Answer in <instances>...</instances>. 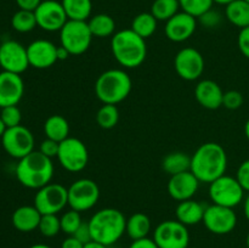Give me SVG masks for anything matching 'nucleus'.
Returning <instances> with one entry per match:
<instances>
[{
	"mask_svg": "<svg viewBox=\"0 0 249 248\" xmlns=\"http://www.w3.org/2000/svg\"><path fill=\"white\" fill-rule=\"evenodd\" d=\"M0 67L6 72L22 74L29 67L27 48L16 40H6L0 45Z\"/></svg>",
	"mask_w": 249,
	"mask_h": 248,
	"instance_id": "nucleus-16",
	"label": "nucleus"
},
{
	"mask_svg": "<svg viewBox=\"0 0 249 248\" xmlns=\"http://www.w3.org/2000/svg\"><path fill=\"white\" fill-rule=\"evenodd\" d=\"M151 228V219L145 213H134L126 219L125 232L133 241L148 237Z\"/></svg>",
	"mask_w": 249,
	"mask_h": 248,
	"instance_id": "nucleus-24",
	"label": "nucleus"
},
{
	"mask_svg": "<svg viewBox=\"0 0 249 248\" xmlns=\"http://www.w3.org/2000/svg\"><path fill=\"white\" fill-rule=\"evenodd\" d=\"M99 198V185L91 179H78L68 187V206L79 213L94 208Z\"/></svg>",
	"mask_w": 249,
	"mask_h": 248,
	"instance_id": "nucleus-10",
	"label": "nucleus"
},
{
	"mask_svg": "<svg viewBox=\"0 0 249 248\" xmlns=\"http://www.w3.org/2000/svg\"><path fill=\"white\" fill-rule=\"evenodd\" d=\"M44 134L48 139L61 142L70 136V123L63 116L53 114L44 123Z\"/></svg>",
	"mask_w": 249,
	"mask_h": 248,
	"instance_id": "nucleus-25",
	"label": "nucleus"
},
{
	"mask_svg": "<svg viewBox=\"0 0 249 248\" xmlns=\"http://www.w3.org/2000/svg\"><path fill=\"white\" fill-rule=\"evenodd\" d=\"M34 136L28 128L23 125L6 128L1 136V143L5 152L16 159L26 157L34 151Z\"/></svg>",
	"mask_w": 249,
	"mask_h": 248,
	"instance_id": "nucleus-12",
	"label": "nucleus"
},
{
	"mask_svg": "<svg viewBox=\"0 0 249 248\" xmlns=\"http://www.w3.org/2000/svg\"><path fill=\"white\" fill-rule=\"evenodd\" d=\"M236 179L241 184L246 192H249V159H246L245 162L241 163V165L237 169Z\"/></svg>",
	"mask_w": 249,
	"mask_h": 248,
	"instance_id": "nucleus-41",
	"label": "nucleus"
},
{
	"mask_svg": "<svg viewBox=\"0 0 249 248\" xmlns=\"http://www.w3.org/2000/svg\"><path fill=\"white\" fill-rule=\"evenodd\" d=\"M68 19L87 21L91 16V0H62L61 1Z\"/></svg>",
	"mask_w": 249,
	"mask_h": 248,
	"instance_id": "nucleus-29",
	"label": "nucleus"
},
{
	"mask_svg": "<svg viewBox=\"0 0 249 248\" xmlns=\"http://www.w3.org/2000/svg\"><path fill=\"white\" fill-rule=\"evenodd\" d=\"M162 168L165 173L172 175L189 172L191 169V157L180 151L170 152L163 158Z\"/></svg>",
	"mask_w": 249,
	"mask_h": 248,
	"instance_id": "nucleus-27",
	"label": "nucleus"
},
{
	"mask_svg": "<svg viewBox=\"0 0 249 248\" xmlns=\"http://www.w3.org/2000/svg\"><path fill=\"white\" fill-rule=\"evenodd\" d=\"M195 96L197 102L207 109H216L223 106L224 91L214 80H201L195 88Z\"/></svg>",
	"mask_w": 249,
	"mask_h": 248,
	"instance_id": "nucleus-21",
	"label": "nucleus"
},
{
	"mask_svg": "<svg viewBox=\"0 0 249 248\" xmlns=\"http://www.w3.org/2000/svg\"><path fill=\"white\" fill-rule=\"evenodd\" d=\"M89 228L92 241L109 246L114 245L125 233L126 218L116 208H104L97 211L89 219Z\"/></svg>",
	"mask_w": 249,
	"mask_h": 248,
	"instance_id": "nucleus-4",
	"label": "nucleus"
},
{
	"mask_svg": "<svg viewBox=\"0 0 249 248\" xmlns=\"http://www.w3.org/2000/svg\"><path fill=\"white\" fill-rule=\"evenodd\" d=\"M174 67L181 79L194 82L203 74L204 58L197 49L184 48L175 56Z\"/></svg>",
	"mask_w": 249,
	"mask_h": 248,
	"instance_id": "nucleus-15",
	"label": "nucleus"
},
{
	"mask_svg": "<svg viewBox=\"0 0 249 248\" xmlns=\"http://www.w3.org/2000/svg\"><path fill=\"white\" fill-rule=\"evenodd\" d=\"M58 148H60V142L55 140H51V139L46 138L45 140L41 141L40 146H39V151H40L43 155H45L46 157L51 158L53 159V157H57Z\"/></svg>",
	"mask_w": 249,
	"mask_h": 248,
	"instance_id": "nucleus-40",
	"label": "nucleus"
},
{
	"mask_svg": "<svg viewBox=\"0 0 249 248\" xmlns=\"http://www.w3.org/2000/svg\"><path fill=\"white\" fill-rule=\"evenodd\" d=\"M72 236H74L77 240H79L80 242L84 243V245L85 243L90 242V241H92L91 231H90V228H89V223H88V221H83L82 225L77 229V231H75Z\"/></svg>",
	"mask_w": 249,
	"mask_h": 248,
	"instance_id": "nucleus-43",
	"label": "nucleus"
},
{
	"mask_svg": "<svg viewBox=\"0 0 249 248\" xmlns=\"http://www.w3.org/2000/svg\"><path fill=\"white\" fill-rule=\"evenodd\" d=\"M0 118L4 122L6 128H12V126L19 125L22 121L21 109L17 107V105L4 107V108H1V112H0Z\"/></svg>",
	"mask_w": 249,
	"mask_h": 248,
	"instance_id": "nucleus-37",
	"label": "nucleus"
},
{
	"mask_svg": "<svg viewBox=\"0 0 249 248\" xmlns=\"http://www.w3.org/2000/svg\"><path fill=\"white\" fill-rule=\"evenodd\" d=\"M88 21L68 19L60 31L61 46L67 49L71 55L79 56L88 51L92 41Z\"/></svg>",
	"mask_w": 249,
	"mask_h": 248,
	"instance_id": "nucleus-6",
	"label": "nucleus"
},
{
	"mask_svg": "<svg viewBox=\"0 0 249 248\" xmlns=\"http://www.w3.org/2000/svg\"><path fill=\"white\" fill-rule=\"evenodd\" d=\"M11 26L18 33H28V32H32L36 27H38L36 14H34V11L19 9L12 16Z\"/></svg>",
	"mask_w": 249,
	"mask_h": 248,
	"instance_id": "nucleus-32",
	"label": "nucleus"
},
{
	"mask_svg": "<svg viewBox=\"0 0 249 248\" xmlns=\"http://www.w3.org/2000/svg\"><path fill=\"white\" fill-rule=\"evenodd\" d=\"M197 19L206 28H216V27L220 26L221 21H223V16H221L220 12L212 7L208 11L204 12L203 15H201Z\"/></svg>",
	"mask_w": 249,
	"mask_h": 248,
	"instance_id": "nucleus-38",
	"label": "nucleus"
},
{
	"mask_svg": "<svg viewBox=\"0 0 249 248\" xmlns=\"http://www.w3.org/2000/svg\"><path fill=\"white\" fill-rule=\"evenodd\" d=\"M197 28V18L181 11L165 22L164 32L169 40L182 43L191 38Z\"/></svg>",
	"mask_w": 249,
	"mask_h": 248,
	"instance_id": "nucleus-18",
	"label": "nucleus"
},
{
	"mask_svg": "<svg viewBox=\"0 0 249 248\" xmlns=\"http://www.w3.org/2000/svg\"><path fill=\"white\" fill-rule=\"evenodd\" d=\"M243 212H245V215L249 221V192L247 196L245 197V201H243Z\"/></svg>",
	"mask_w": 249,
	"mask_h": 248,
	"instance_id": "nucleus-49",
	"label": "nucleus"
},
{
	"mask_svg": "<svg viewBox=\"0 0 249 248\" xmlns=\"http://www.w3.org/2000/svg\"><path fill=\"white\" fill-rule=\"evenodd\" d=\"M119 111L116 105H102L96 113V122L102 129H112L118 124Z\"/></svg>",
	"mask_w": 249,
	"mask_h": 248,
	"instance_id": "nucleus-33",
	"label": "nucleus"
},
{
	"mask_svg": "<svg viewBox=\"0 0 249 248\" xmlns=\"http://www.w3.org/2000/svg\"><path fill=\"white\" fill-rule=\"evenodd\" d=\"M84 248H108V247L105 245H102V243L95 242V241H90V242L85 243Z\"/></svg>",
	"mask_w": 249,
	"mask_h": 248,
	"instance_id": "nucleus-48",
	"label": "nucleus"
},
{
	"mask_svg": "<svg viewBox=\"0 0 249 248\" xmlns=\"http://www.w3.org/2000/svg\"><path fill=\"white\" fill-rule=\"evenodd\" d=\"M153 240L160 248H187L190 232L186 225L178 220H165L156 226Z\"/></svg>",
	"mask_w": 249,
	"mask_h": 248,
	"instance_id": "nucleus-11",
	"label": "nucleus"
},
{
	"mask_svg": "<svg viewBox=\"0 0 249 248\" xmlns=\"http://www.w3.org/2000/svg\"><path fill=\"white\" fill-rule=\"evenodd\" d=\"M129 248H160L153 238L145 237L140 240H135L130 243Z\"/></svg>",
	"mask_w": 249,
	"mask_h": 248,
	"instance_id": "nucleus-44",
	"label": "nucleus"
},
{
	"mask_svg": "<svg viewBox=\"0 0 249 248\" xmlns=\"http://www.w3.org/2000/svg\"><path fill=\"white\" fill-rule=\"evenodd\" d=\"M187 248H191V247H187Z\"/></svg>",
	"mask_w": 249,
	"mask_h": 248,
	"instance_id": "nucleus-56",
	"label": "nucleus"
},
{
	"mask_svg": "<svg viewBox=\"0 0 249 248\" xmlns=\"http://www.w3.org/2000/svg\"><path fill=\"white\" fill-rule=\"evenodd\" d=\"M41 219V213L36 206H21L12 214V225L21 232H32L36 230Z\"/></svg>",
	"mask_w": 249,
	"mask_h": 248,
	"instance_id": "nucleus-22",
	"label": "nucleus"
},
{
	"mask_svg": "<svg viewBox=\"0 0 249 248\" xmlns=\"http://www.w3.org/2000/svg\"><path fill=\"white\" fill-rule=\"evenodd\" d=\"M208 192L214 204L228 208H235L245 201L246 191L238 180L226 174L211 182Z\"/></svg>",
	"mask_w": 249,
	"mask_h": 248,
	"instance_id": "nucleus-7",
	"label": "nucleus"
},
{
	"mask_svg": "<svg viewBox=\"0 0 249 248\" xmlns=\"http://www.w3.org/2000/svg\"><path fill=\"white\" fill-rule=\"evenodd\" d=\"M71 56V53H68L67 49H65L63 46H57V60L58 61H65L67 60Z\"/></svg>",
	"mask_w": 249,
	"mask_h": 248,
	"instance_id": "nucleus-47",
	"label": "nucleus"
},
{
	"mask_svg": "<svg viewBox=\"0 0 249 248\" xmlns=\"http://www.w3.org/2000/svg\"><path fill=\"white\" fill-rule=\"evenodd\" d=\"M68 204V189L57 182H50L36 190L34 206L43 214H58Z\"/></svg>",
	"mask_w": 249,
	"mask_h": 248,
	"instance_id": "nucleus-9",
	"label": "nucleus"
},
{
	"mask_svg": "<svg viewBox=\"0 0 249 248\" xmlns=\"http://www.w3.org/2000/svg\"><path fill=\"white\" fill-rule=\"evenodd\" d=\"M225 17L230 23L240 29L249 26V2L246 0H235L225 7Z\"/></svg>",
	"mask_w": 249,
	"mask_h": 248,
	"instance_id": "nucleus-26",
	"label": "nucleus"
},
{
	"mask_svg": "<svg viewBox=\"0 0 249 248\" xmlns=\"http://www.w3.org/2000/svg\"><path fill=\"white\" fill-rule=\"evenodd\" d=\"M157 23L158 21L151 12H141L134 17L131 22V29L146 40L155 34Z\"/></svg>",
	"mask_w": 249,
	"mask_h": 248,
	"instance_id": "nucleus-30",
	"label": "nucleus"
},
{
	"mask_svg": "<svg viewBox=\"0 0 249 248\" xmlns=\"http://www.w3.org/2000/svg\"><path fill=\"white\" fill-rule=\"evenodd\" d=\"M34 14L38 27L45 32H60L68 21L62 4L57 0H43Z\"/></svg>",
	"mask_w": 249,
	"mask_h": 248,
	"instance_id": "nucleus-14",
	"label": "nucleus"
},
{
	"mask_svg": "<svg viewBox=\"0 0 249 248\" xmlns=\"http://www.w3.org/2000/svg\"><path fill=\"white\" fill-rule=\"evenodd\" d=\"M215 4H219V5H225V6H228L229 4H231L232 1H235V0H213Z\"/></svg>",
	"mask_w": 249,
	"mask_h": 248,
	"instance_id": "nucleus-50",
	"label": "nucleus"
},
{
	"mask_svg": "<svg viewBox=\"0 0 249 248\" xmlns=\"http://www.w3.org/2000/svg\"><path fill=\"white\" fill-rule=\"evenodd\" d=\"M204 211H206V207L203 204L191 198L179 202L175 209V216H177V220L184 225H197L203 221Z\"/></svg>",
	"mask_w": 249,
	"mask_h": 248,
	"instance_id": "nucleus-23",
	"label": "nucleus"
},
{
	"mask_svg": "<svg viewBox=\"0 0 249 248\" xmlns=\"http://www.w3.org/2000/svg\"><path fill=\"white\" fill-rule=\"evenodd\" d=\"M199 182L191 170L172 175L168 181V194L178 202L191 199L198 191Z\"/></svg>",
	"mask_w": 249,
	"mask_h": 248,
	"instance_id": "nucleus-20",
	"label": "nucleus"
},
{
	"mask_svg": "<svg viewBox=\"0 0 249 248\" xmlns=\"http://www.w3.org/2000/svg\"><path fill=\"white\" fill-rule=\"evenodd\" d=\"M24 94L21 74L2 71L0 73V108L18 105Z\"/></svg>",
	"mask_w": 249,
	"mask_h": 248,
	"instance_id": "nucleus-19",
	"label": "nucleus"
},
{
	"mask_svg": "<svg viewBox=\"0 0 249 248\" xmlns=\"http://www.w3.org/2000/svg\"><path fill=\"white\" fill-rule=\"evenodd\" d=\"M61 248H84V243L80 242L74 236H68L62 241Z\"/></svg>",
	"mask_w": 249,
	"mask_h": 248,
	"instance_id": "nucleus-46",
	"label": "nucleus"
},
{
	"mask_svg": "<svg viewBox=\"0 0 249 248\" xmlns=\"http://www.w3.org/2000/svg\"><path fill=\"white\" fill-rule=\"evenodd\" d=\"M41 1L43 0H16V4L21 10L36 11V9L40 5Z\"/></svg>",
	"mask_w": 249,
	"mask_h": 248,
	"instance_id": "nucleus-45",
	"label": "nucleus"
},
{
	"mask_svg": "<svg viewBox=\"0 0 249 248\" xmlns=\"http://www.w3.org/2000/svg\"><path fill=\"white\" fill-rule=\"evenodd\" d=\"M61 221V231L65 232L66 235L72 236L73 233L77 231V229L82 225L83 219L80 216L79 212L74 211V209H70V211L65 212L62 215L60 216Z\"/></svg>",
	"mask_w": 249,
	"mask_h": 248,
	"instance_id": "nucleus-36",
	"label": "nucleus"
},
{
	"mask_svg": "<svg viewBox=\"0 0 249 248\" xmlns=\"http://www.w3.org/2000/svg\"><path fill=\"white\" fill-rule=\"evenodd\" d=\"M111 50L117 62L125 68H136L143 63L147 56L145 39L131 28L122 29L112 35Z\"/></svg>",
	"mask_w": 249,
	"mask_h": 248,
	"instance_id": "nucleus-3",
	"label": "nucleus"
},
{
	"mask_svg": "<svg viewBox=\"0 0 249 248\" xmlns=\"http://www.w3.org/2000/svg\"><path fill=\"white\" fill-rule=\"evenodd\" d=\"M245 134L246 136H247L248 141H249V119L247 122H246V125H245Z\"/></svg>",
	"mask_w": 249,
	"mask_h": 248,
	"instance_id": "nucleus-53",
	"label": "nucleus"
},
{
	"mask_svg": "<svg viewBox=\"0 0 249 248\" xmlns=\"http://www.w3.org/2000/svg\"><path fill=\"white\" fill-rule=\"evenodd\" d=\"M131 78L125 71L113 68L102 72L95 82V94L105 105L124 101L131 91Z\"/></svg>",
	"mask_w": 249,
	"mask_h": 248,
	"instance_id": "nucleus-5",
	"label": "nucleus"
},
{
	"mask_svg": "<svg viewBox=\"0 0 249 248\" xmlns=\"http://www.w3.org/2000/svg\"><path fill=\"white\" fill-rule=\"evenodd\" d=\"M38 230L44 237H55L61 231V221L57 214H43Z\"/></svg>",
	"mask_w": 249,
	"mask_h": 248,
	"instance_id": "nucleus-34",
	"label": "nucleus"
},
{
	"mask_svg": "<svg viewBox=\"0 0 249 248\" xmlns=\"http://www.w3.org/2000/svg\"><path fill=\"white\" fill-rule=\"evenodd\" d=\"M180 9L186 14L198 18L201 15L213 7V0H179Z\"/></svg>",
	"mask_w": 249,
	"mask_h": 248,
	"instance_id": "nucleus-35",
	"label": "nucleus"
},
{
	"mask_svg": "<svg viewBox=\"0 0 249 248\" xmlns=\"http://www.w3.org/2000/svg\"><path fill=\"white\" fill-rule=\"evenodd\" d=\"M246 245H247V248H249V232L247 235V238H246Z\"/></svg>",
	"mask_w": 249,
	"mask_h": 248,
	"instance_id": "nucleus-54",
	"label": "nucleus"
},
{
	"mask_svg": "<svg viewBox=\"0 0 249 248\" xmlns=\"http://www.w3.org/2000/svg\"><path fill=\"white\" fill-rule=\"evenodd\" d=\"M29 66L36 70H46L57 60V46L48 39H36L27 46Z\"/></svg>",
	"mask_w": 249,
	"mask_h": 248,
	"instance_id": "nucleus-17",
	"label": "nucleus"
},
{
	"mask_svg": "<svg viewBox=\"0 0 249 248\" xmlns=\"http://www.w3.org/2000/svg\"><path fill=\"white\" fill-rule=\"evenodd\" d=\"M179 0H155L151 6V14L157 21H165L172 18L179 12Z\"/></svg>",
	"mask_w": 249,
	"mask_h": 248,
	"instance_id": "nucleus-31",
	"label": "nucleus"
},
{
	"mask_svg": "<svg viewBox=\"0 0 249 248\" xmlns=\"http://www.w3.org/2000/svg\"><path fill=\"white\" fill-rule=\"evenodd\" d=\"M243 105V95L237 90H229L224 92L223 106L228 109H237Z\"/></svg>",
	"mask_w": 249,
	"mask_h": 248,
	"instance_id": "nucleus-39",
	"label": "nucleus"
},
{
	"mask_svg": "<svg viewBox=\"0 0 249 248\" xmlns=\"http://www.w3.org/2000/svg\"><path fill=\"white\" fill-rule=\"evenodd\" d=\"M57 159L61 167L71 173L82 172L89 162V152L82 140L68 136L61 141Z\"/></svg>",
	"mask_w": 249,
	"mask_h": 248,
	"instance_id": "nucleus-8",
	"label": "nucleus"
},
{
	"mask_svg": "<svg viewBox=\"0 0 249 248\" xmlns=\"http://www.w3.org/2000/svg\"><path fill=\"white\" fill-rule=\"evenodd\" d=\"M237 45L242 55L249 58V26L240 31L237 38Z\"/></svg>",
	"mask_w": 249,
	"mask_h": 248,
	"instance_id": "nucleus-42",
	"label": "nucleus"
},
{
	"mask_svg": "<svg viewBox=\"0 0 249 248\" xmlns=\"http://www.w3.org/2000/svg\"><path fill=\"white\" fill-rule=\"evenodd\" d=\"M29 248H53V247H50V246L45 245V243H36V245L31 246V247H29Z\"/></svg>",
	"mask_w": 249,
	"mask_h": 248,
	"instance_id": "nucleus-51",
	"label": "nucleus"
},
{
	"mask_svg": "<svg viewBox=\"0 0 249 248\" xmlns=\"http://www.w3.org/2000/svg\"><path fill=\"white\" fill-rule=\"evenodd\" d=\"M5 130H6V126H5L4 122L1 121V118H0V138H1V136L4 135Z\"/></svg>",
	"mask_w": 249,
	"mask_h": 248,
	"instance_id": "nucleus-52",
	"label": "nucleus"
},
{
	"mask_svg": "<svg viewBox=\"0 0 249 248\" xmlns=\"http://www.w3.org/2000/svg\"><path fill=\"white\" fill-rule=\"evenodd\" d=\"M203 224L208 231L215 235H226L237 225V215L233 208L211 204L206 207Z\"/></svg>",
	"mask_w": 249,
	"mask_h": 248,
	"instance_id": "nucleus-13",
	"label": "nucleus"
},
{
	"mask_svg": "<svg viewBox=\"0 0 249 248\" xmlns=\"http://www.w3.org/2000/svg\"><path fill=\"white\" fill-rule=\"evenodd\" d=\"M228 169V155L221 145L206 142L191 156V172L201 182L211 184Z\"/></svg>",
	"mask_w": 249,
	"mask_h": 248,
	"instance_id": "nucleus-1",
	"label": "nucleus"
},
{
	"mask_svg": "<svg viewBox=\"0 0 249 248\" xmlns=\"http://www.w3.org/2000/svg\"><path fill=\"white\" fill-rule=\"evenodd\" d=\"M246 1H248V2H249V0H246Z\"/></svg>",
	"mask_w": 249,
	"mask_h": 248,
	"instance_id": "nucleus-55",
	"label": "nucleus"
},
{
	"mask_svg": "<svg viewBox=\"0 0 249 248\" xmlns=\"http://www.w3.org/2000/svg\"><path fill=\"white\" fill-rule=\"evenodd\" d=\"M53 177V159L40 151H33L18 159L16 165V177L24 187L39 190L50 184Z\"/></svg>",
	"mask_w": 249,
	"mask_h": 248,
	"instance_id": "nucleus-2",
	"label": "nucleus"
},
{
	"mask_svg": "<svg viewBox=\"0 0 249 248\" xmlns=\"http://www.w3.org/2000/svg\"><path fill=\"white\" fill-rule=\"evenodd\" d=\"M88 24H89L92 36H96V38H107V36L113 35L116 32V22L113 17L107 14H97L90 17Z\"/></svg>",
	"mask_w": 249,
	"mask_h": 248,
	"instance_id": "nucleus-28",
	"label": "nucleus"
}]
</instances>
